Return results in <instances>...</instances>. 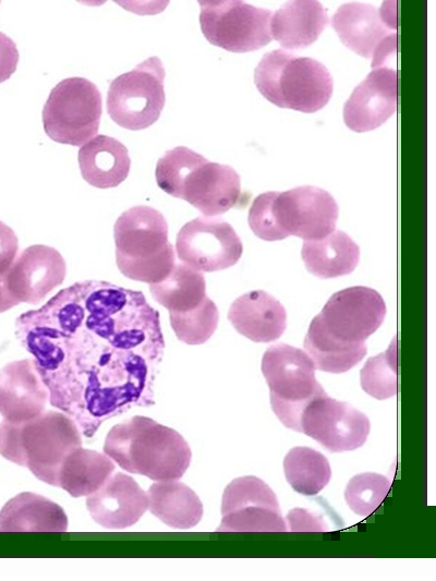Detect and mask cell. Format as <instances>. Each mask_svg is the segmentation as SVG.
Segmentation results:
<instances>
[{"instance_id":"obj_22","label":"cell","mask_w":436,"mask_h":581,"mask_svg":"<svg viewBox=\"0 0 436 581\" xmlns=\"http://www.w3.org/2000/svg\"><path fill=\"white\" fill-rule=\"evenodd\" d=\"M329 22L323 4L314 0L284 2L270 17V36L287 49L312 45Z\"/></svg>"},{"instance_id":"obj_2","label":"cell","mask_w":436,"mask_h":581,"mask_svg":"<svg viewBox=\"0 0 436 581\" xmlns=\"http://www.w3.org/2000/svg\"><path fill=\"white\" fill-rule=\"evenodd\" d=\"M386 315L383 296L358 286L334 293L310 324L304 348L319 371L344 373L366 354L365 340Z\"/></svg>"},{"instance_id":"obj_20","label":"cell","mask_w":436,"mask_h":581,"mask_svg":"<svg viewBox=\"0 0 436 581\" xmlns=\"http://www.w3.org/2000/svg\"><path fill=\"white\" fill-rule=\"evenodd\" d=\"M49 391L34 359L14 361L0 370V414L3 420L27 422L45 411Z\"/></svg>"},{"instance_id":"obj_34","label":"cell","mask_w":436,"mask_h":581,"mask_svg":"<svg viewBox=\"0 0 436 581\" xmlns=\"http://www.w3.org/2000/svg\"><path fill=\"white\" fill-rule=\"evenodd\" d=\"M287 520L291 532L328 531L327 524L322 517H316L314 513L301 508L291 510L287 516Z\"/></svg>"},{"instance_id":"obj_31","label":"cell","mask_w":436,"mask_h":581,"mask_svg":"<svg viewBox=\"0 0 436 581\" xmlns=\"http://www.w3.org/2000/svg\"><path fill=\"white\" fill-rule=\"evenodd\" d=\"M171 327L179 340L187 344H202L215 332L219 313L207 296L197 307L183 313H169Z\"/></svg>"},{"instance_id":"obj_18","label":"cell","mask_w":436,"mask_h":581,"mask_svg":"<svg viewBox=\"0 0 436 581\" xmlns=\"http://www.w3.org/2000/svg\"><path fill=\"white\" fill-rule=\"evenodd\" d=\"M397 108V73L390 66L374 68L353 89L343 106V121L354 132L380 126Z\"/></svg>"},{"instance_id":"obj_19","label":"cell","mask_w":436,"mask_h":581,"mask_svg":"<svg viewBox=\"0 0 436 581\" xmlns=\"http://www.w3.org/2000/svg\"><path fill=\"white\" fill-rule=\"evenodd\" d=\"M86 508L99 525L121 530L134 525L148 510V496L132 476L118 472L87 496Z\"/></svg>"},{"instance_id":"obj_33","label":"cell","mask_w":436,"mask_h":581,"mask_svg":"<svg viewBox=\"0 0 436 581\" xmlns=\"http://www.w3.org/2000/svg\"><path fill=\"white\" fill-rule=\"evenodd\" d=\"M19 251V240L14 231L0 221V279L4 278Z\"/></svg>"},{"instance_id":"obj_10","label":"cell","mask_w":436,"mask_h":581,"mask_svg":"<svg viewBox=\"0 0 436 581\" xmlns=\"http://www.w3.org/2000/svg\"><path fill=\"white\" fill-rule=\"evenodd\" d=\"M164 80L165 68L157 57H150L116 77L107 94L110 118L133 131L154 124L165 106Z\"/></svg>"},{"instance_id":"obj_7","label":"cell","mask_w":436,"mask_h":581,"mask_svg":"<svg viewBox=\"0 0 436 581\" xmlns=\"http://www.w3.org/2000/svg\"><path fill=\"white\" fill-rule=\"evenodd\" d=\"M258 92L271 104L312 113L332 95V77L319 61L277 49L264 55L254 71Z\"/></svg>"},{"instance_id":"obj_26","label":"cell","mask_w":436,"mask_h":581,"mask_svg":"<svg viewBox=\"0 0 436 581\" xmlns=\"http://www.w3.org/2000/svg\"><path fill=\"white\" fill-rule=\"evenodd\" d=\"M148 510L168 526L186 530L203 517V504L196 493L178 480L160 481L147 491Z\"/></svg>"},{"instance_id":"obj_23","label":"cell","mask_w":436,"mask_h":581,"mask_svg":"<svg viewBox=\"0 0 436 581\" xmlns=\"http://www.w3.org/2000/svg\"><path fill=\"white\" fill-rule=\"evenodd\" d=\"M68 530V516L55 501L31 492L11 498L0 510V532H55Z\"/></svg>"},{"instance_id":"obj_27","label":"cell","mask_w":436,"mask_h":581,"mask_svg":"<svg viewBox=\"0 0 436 581\" xmlns=\"http://www.w3.org/2000/svg\"><path fill=\"white\" fill-rule=\"evenodd\" d=\"M114 469L116 463L106 453L80 446L62 461L58 486L72 497L89 496L106 483Z\"/></svg>"},{"instance_id":"obj_35","label":"cell","mask_w":436,"mask_h":581,"mask_svg":"<svg viewBox=\"0 0 436 581\" xmlns=\"http://www.w3.org/2000/svg\"><path fill=\"white\" fill-rule=\"evenodd\" d=\"M19 62V51L15 43L0 32V83L9 80L15 72Z\"/></svg>"},{"instance_id":"obj_16","label":"cell","mask_w":436,"mask_h":581,"mask_svg":"<svg viewBox=\"0 0 436 581\" xmlns=\"http://www.w3.org/2000/svg\"><path fill=\"white\" fill-rule=\"evenodd\" d=\"M368 417L344 401L327 394L313 399L300 417V431L331 452L354 450L370 434Z\"/></svg>"},{"instance_id":"obj_11","label":"cell","mask_w":436,"mask_h":581,"mask_svg":"<svg viewBox=\"0 0 436 581\" xmlns=\"http://www.w3.org/2000/svg\"><path fill=\"white\" fill-rule=\"evenodd\" d=\"M201 28L206 39L231 52H249L270 40L271 11L239 0L199 1Z\"/></svg>"},{"instance_id":"obj_14","label":"cell","mask_w":436,"mask_h":581,"mask_svg":"<svg viewBox=\"0 0 436 581\" xmlns=\"http://www.w3.org/2000/svg\"><path fill=\"white\" fill-rule=\"evenodd\" d=\"M175 251L183 264L198 271L210 273L235 265L242 255L243 245L227 221L201 216L180 229Z\"/></svg>"},{"instance_id":"obj_15","label":"cell","mask_w":436,"mask_h":581,"mask_svg":"<svg viewBox=\"0 0 436 581\" xmlns=\"http://www.w3.org/2000/svg\"><path fill=\"white\" fill-rule=\"evenodd\" d=\"M392 14L370 3L348 2L340 5L331 25L342 44L364 58H373L372 68L383 66L396 52Z\"/></svg>"},{"instance_id":"obj_32","label":"cell","mask_w":436,"mask_h":581,"mask_svg":"<svg viewBox=\"0 0 436 581\" xmlns=\"http://www.w3.org/2000/svg\"><path fill=\"white\" fill-rule=\"evenodd\" d=\"M390 487V480L384 475L377 473L356 474L347 484L344 499L353 512L368 517L385 500Z\"/></svg>"},{"instance_id":"obj_29","label":"cell","mask_w":436,"mask_h":581,"mask_svg":"<svg viewBox=\"0 0 436 581\" xmlns=\"http://www.w3.org/2000/svg\"><path fill=\"white\" fill-rule=\"evenodd\" d=\"M287 482L299 494H318L330 481L331 469L327 458L310 447H294L283 459Z\"/></svg>"},{"instance_id":"obj_8","label":"cell","mask_w":436,"mask_h":581,"mask_svg":"<svg viewBox=\"0 0 436 581\" xmlns=\"http://www.w3.org/2000/svg\"><path fill=\"white\" fill-rule=\"evenodd\" d=\"M315 364L302 349L278 343L262 359L274 413L288 428L300 432L301 414L313 399L326 394L315 378Z\"/></svg>"},{"instance_id":"obj_5","label":"cell","mask_w":436,"mask_h":581,"mask_svg":"<svg viewBox=\"0 0 436 581\" xmlns=\"http://www.w3.org/2000/svg\"><path fill=\"white\" fill-rule=\"evenodd\" d=\"M155 177L164 192L186 201L207 217L226 213L241 195L234 169L210 162L185 146L166 152L157 162Z\"/></svg>"},{"instance_id":"obj_21","label":"cell","mask_w":436,"mask_h":581,"mask_svg":"<svg viewBox=\"0 0 436 581\" xmlns=\"http://www.w3.org/2000/svg\"><path fill=\"white\" fill-rule=\"evenodd\" d=\"M228 318L234 329L254 342H271L287 326L282 304L264 290L239 296L230 306Z\"/></svg>"},{"instance_id":"obj_30","label":"cell","mask_w":436,"mask_h":581,"mask_svg":"<svg viewBox=\"0 0 436 581\" xmlns=\"http://www.w3.org/2000/svg\"><path fill=\"white\" fill-rule=\"evenodd\" d=\"M362 389L375 399L384 400L397 394L396 338L385 352L370 358L360 373Z\"/></svg>"},{"instance_id":"obj_28","label":"cell","mask_w":436,"mask_h":581,"mask_svg":"<svg viewBox=\"0 0 436 581\" xmlns=\"http://www.w3.org/2000/svg\"><path fill=\"white\" fill-rule=\"evenodd\" d=\"M149 290L156 302L169 313L191 311L207 298L203 274L185 264H175L169 276L149 285Z\"/></svg>"},{"instance_id":"obj_13","label":"cell","mask_w":436,"mask_h":581,"mask_svg":"<svg viewBox=\"0 0 436 581\" xmlns=\"http://www.w3.org/2000/svg\"><path fill=\"white\" fill-rule=\"evenodd\" d=\"M338 211L334 197L316 186L271 192V213L280 240L289 235L304 241L320 239L335 230Z\"/></svg>"},{"instance_id":"obj_36","label":"cell","mask_w":436,"mask_h":581,"mask_svg":"<svg viewBox=\"0 0 436 581\" xmlns=\"http://www.w3.org/2000/svg\"><path fill=\"white\" fill-rule=\"evenodd\" d=\"M17 304L19 303L9 294L4 285V278L0 279V313L5 312Z\"/></svg>"},{"instance_id":"obj_4","label":"cell","mask_w":436,"mask_h":581,"mask_svg":"<svg viewBox=\"0 0 436 581\" xmlns=\"http://www.w3.org/2000/svg\"><path fill=\"white\" fill-rule=\"evenodd\" d=\"M82 433L75 421L59 410H47L22 423H0V455L26 467L38 480L58 486L62 461L82 446Z\"/></svg>"},{"instance_id":"obj_9","label":"cell","mask_w":436,"mask_h":581,"mask_svg":"<svg viewBox=\"0 0 436 581\" xmlns=\"http://www.w3.org/2000/svg\"><path fill=\"white\" fill-rule=\"evenodd\" d=\"M101 112V95L96 85L84 77H69L48 96L43 109L44 130L58 143L82 146L97 134Z\"/></svg>"},{"instance_id":"obj_1","label":"cell","mask_w":436,"mask_h":581,"mask_svg":"<svg viewBox=\"0 0 436 581\" xmlns=\"http://www.w3.org/2000/svg\"><path fill=\"white\" fill-rule=\"evenodd\" d=\"M49 402L86 438L104 422L155 403L165 351L159 312L141 291L86 280L15 320Z\"/></svg>"},{"instance_id":"obj_17","label":"cell","mask_w":436,"mask_h":581,"mask_svg":"<svg viewBox=\"0 0 436 581\" xmlns=\"http://www.w3.org/2000/svg\"><path fill=\"white\" fill-rule=\"evenodd\" d=\"M65 275L66 265L61 254L51 246L36 244L16 256L4 285L19 304H38L63 282Z\"/></svg>"},{"instance_id":"obj_25","label":"cell","mask_w":436,"mask_h":581,"mask_svg":"<svg viewBox=\"0 0 436 581\" xmlns=\"http://www.w3.org/2000/svg\"><path fill=\"white\" fill-rule=\"evenodd\" d=\"M301 255L311 274L328 279L352 273L360 259V249L346 232L335 229L320 239L305 240Z\"/></svg>"},{"instance_id":"obj_6","label":"cell","mask_w":436,"mask_h":581,"mask_svg":"<svg viewBox=\"0 0 436 581\" xmlns=\"http://www.w3.org/2000/svg\"><path fill=\"white\" fill-rule=\"evenodd\" d=\"M116 262L123 276L149 285L166 279L175 265L168 223L160 211L134 206L122 213L113 228Z\"/></svg>"},{"instance_id":"obj_12","label":"cell","mask_w":436,"mask_h":581,"mask_svg":"<svg viewBox=\"0 0 436 581\" xmlns=\"http://www.w3.org/2000/svg\"><path fill=\"white\" fill-rule=\"evenodd\" d=\"M217 532H286L274 491L261 479L246 475L227 485Z\"/></svg>"},{"instance_id":"obj_24","label":"cell","mask_w":436,"mask_h":581,"mask_svg":"<svg viewBox=\"0 0 436 581\" xmlns=\"http://www.w3.org/2000/svg\"><path fill=\"white\" fill-rule=\"evenodd\" d=\"M78 165L87 183L98 189H109L128 178L131 160L128 148L120 141L96 135L80 148Z\"/></svg>"},{"instance_id":"obj_3","label":"cell","mask_w":436,"mask_h":581,"mask_svg":"<svg viewBox=\"0 0 436 581\" xmlns=\"http://www.w3.org/2000/svg\"><path fill=\"white\" fill-rule=\"evenodd\" d=\"M104 453L126 472L156 482L181 479L192 458L189 444L175 429L140 415L108 432Z\"/></svg>"}]
</instances>
